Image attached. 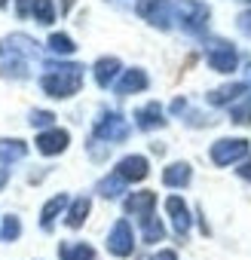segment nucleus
<instances>
[{
  "label": "nucleus",
  "instance_id": "f257e3e1",
  "mask_svg": "<svg viewBox=\"0 0 251 260\" xmlns=\"http://www.w3.org/2000/svg\"><path fill=\"white\" fill-rule=\"evenodd\" d=\"M46 74L40 77V86L49 98H71L83 86V64H61V61H46Z\"/></svg>",
  "mask_w": 251,
  "mask_h": 260
},
{
  "label": "nucleus",
  "instance_id": "f03ea898",
  "mask_svg": "<svg viewBox=\"0 0 251 260\" xmlns=\"http://www.w3.org/2000/svg\"><path fill=\"white\" fill-rule=\"evenodd\" d=\"M208 19H211V10L205 4H199V0H181V4L175 7V22L187 34H205Z\"/></svg>",
  "mask_w": 251,
  "mask_h": 260
},
{
  "label": "nucleus",
  "instance_id": "7ed1b4c3",
  "mask_svg": "<svg viewBox=\"0 0 251 260\" xmlns=\"http://www.w3.org/2000/svg\"><path fill=\"white\" fill-rule=\"evenodd\" d=\"M208 156H211V162L221 166V169H224V166H233V162H239V159L248 156V141H245V138H221V141L211 144Z\"/></svg>",
  "mask_w": 251,
  "mask_h": 260
},
{
  "label": "nucleus",
  "instance_id": "20e7f679",
  "mask_svg": "<svg viewBox=\"0 0 251 260\" xmlns=\"http://www.w3.org/2000/svg\"><path fill=\"white\" fill-rule=\"evenodd\" d=\"M95 138L107 141V144L125 141V138H129V122H125L119 113H101L95 119Z\"/></svg>",
  "mask_w": 251,
  "mask_h": 260
},
{
  "label": "nucleus",
  "instance_id": "39448f33",
  "mask_svg": "<svg viewBox=\"0 0 251 260\" xmlns=\"http://www.w3.org/2000/svg\"><path fill=\"white\" fill-rule=\"evenodd\" d=\"M135 13L141 19H147L153 28H163L166 31L172 25V7H169V0H138Z\"/></svg>",
  "mask_w": 251,
  "mask_h": 260
},
{
  "label": "nucleus",
  "instance_id": "423d86ee",
  "mask_svg": "<svg viewBox=\"0 0 251 260\" xmlns=\"http://www.w3.org/2000/svg\"><path fill=\"white\" fill-rule=\"evenodd\" d=\"M208 64H211V71H217V74H233L236 64H239V55H236V49H233L230 43L214 40V43H208Z\"/></svg>",
  "mask_w": 251,
  "mask_h": 260
},
{
  "label": "nucleus",
  "instance_id": "0eeeda50",
  "mask_svg": "<svg viewBox=\"0 0 251 260\" xmlns=\"http://www.w3.org/2000/svg\"><path fill=\"white\" fill-rule=\"evenodd\" d=\"M132 248H135V236H132L129 220H116L113 230H110V236H107V251L116 254V257H129Z\"/></svg>",
  "mask_w": 251,
  "mask_h": 260
},
{
  "label": "nucleus",
  "instance_id": "6e6552de",
  "mask_svg": "<svg viewBox=\"0 0 251 260\" xmlns=\"http://www.w3.org/2000/svg\"><path fill=\"white\" fill-rule=\"evenodd\" d=\"M166 211L172 214L175 233H178V236H187V233H190V223H193V217H190V208H187V202H184L181 196H169V199H166Z\"/></svg>",
  "mask_w": 251,
  "mask_h": 260
},
{
  "label": "nucleus",
  "instance_id": "1a4fd4ad",
  "mask_svg": "<svg viewBox=\"0 0 251 260\" xmlns=\"http://www.w3.org/2000/svg\"><path fill=\"white\" fill-rule=\"evenodd\" d=\"M68 141H71V135L65 132V128H49V132L37 135V150L43 156H55V153H61L68 147Z\"/></svg>",
  "mask_w": 251,
  "mask_h": 260
},
{
  "label": "nucleus",
  "instance_id": "9d476101",
  "mask_svg": "<svg viewBox=\"0 0 251 260\" xmlns=\"http://www.w3.org/2000/svg\"><path fill=\"white\" fill-rule=\"evenodd\" d=\"M153 208H156V193H150V190L132 193L129 199H125V211H129L132 217H138V220L150 217V214H153Z\"/></svg>",
  "mask_w": 251,
  "mask_h": 260
},
{
  "label": "nucleus",
  "instance_id": "9b49d317",
  "mask_svg": "<svg viewBox=\"0 0 251 260\" xmlns=\"http://www.w3.org/2000/svg\"><path fill=\"white\" fill-rule=\"evenodd\" d=\"M0 55H13V58H31L37 55V43L25 34H13L10 40L0 43Z\"/></svg>",
  "mask_w": 251,
  "mask_h": 260
},
{
  "label": "nucleus",
  "instance_id": "f8f14e48",
  "mask_svg": "<svg viewBox=\"0 0 251 260\" xmlns=\"http://www.w3.org/2000/svg\"><path fill=\"white\" fill-rule=\"evenodd\" d=\"M147 172H150V166H147L144 156H122V159L116 162V175H119L122 181H144Z\"/></svg>",
  "mask_w": 251,
  "mask_h": 260
},
{
  "label": "nucleus",
  "instance_id": "ddd939ff",
  "mask_svg": "<svg viewBox=\"0 0 251 260\" xmlns=\"http://www.w3.org/2000/svg\"><path fill=\"white\" fill-rule=\"evenodd\" d=\"M116 95H132V92H144L147 89V74L141 68H132V71H122V77L116 80Z\"/></svg>",
  "mask_w": 251,
  "mask_h": 260
},
{
  "label": "nucleus",
  "instance_id": "4468645a",
  "mask_svg": "<svg viewBox=\"0 0 251 260\" xmlns=\"http://www.w3.org/2000/svg\"><path fill=\"white\" fill-rule=\"evenodd\" d=\"M245 92H248V86H245V83H230V86H221V89L208 92V104H214V107L236 104V101H242V98H245Z\"/></svg>",
  "mask_w": 251,
  "mask_h": 260
},
{
  "label": "nucleus",
  "instance_id": "2eb2a0df",
  "mask_svg": "<svg viewBox=\"0 0 251 260\" xmlns=\"http://www.w3.org/2000/svg\"><path fill=\"white\" fill-rule=\"evenodd\" d=\"M135 122H138V128H144V132H150V128H163V125H166L163 107H160L156 101H150L147 107L135 110Z\"/></svg>",
  "mask_w": 251,
  "mask_h": 260
},
{
  "label": "nucleus",
  "instance_id": "dca6fc26",
  "mask_svg": "<svg viewBox=\"0 0 251 260\" xmlns=\"http://www.w3.org/2000/svg\"><path fill=\"white\" fill-rule=\"evenodd\" d=\"M92 71H95V83H98L101 89H107V86H113V80L119 77V58H113V55H110V58H98Z\"/></svg>",
  "mask_w": 251,
  "mask_h": 260
},
{
  "label": "nucleus",
  "instance_id": "f3484780",
  "mask_svg": "<svg viewBox=\"0 0 251 260\" xmlns=\"http://www.w3.org/2000/svg\"><path fill=\"white\" fill-rule=\"evenodd\" d=\"M190 178H193L190 162H172V166L163 172V184H166V187H187Z\"/></svg>",
  "mask_w": 251,
  "mask_h": 260
},
{
  "label": "nucleus",
  "instance_id": "a211bd4d",
  "mask_svg": "<svg viewBox=\"0 0 251 260\" xmlns=\"http://www.w3.org/2000/svg\"><path fill=\"white\" fill-rule=\"evenodd\" d=\"M25 153H28L25 141H19V138H0V162H4V166H13V162L25 159Z\"/></svg>",
  "mask_w": 251,
  "mask_h": 260
},
{
  "label": "nucleus",
  "instance_id": "6ab92c4d",
  "mask_svg": "<svg viewBox=\"0 0 251 260\" xmlns=\"http://www.w3.org/2000/svg\"><path fill=\"white\" fill-rule=\"evenodd\" d=\"M58 257L61 260H95V251L86 242H61L58 245Z\"/></svg>",
  "mask_w": 251,
  "mask_h": 260
},
{
  "label": "nucleus",
  "instance_id": "aec40b11",
  "mask_svg": "<svg viewBox=\"0 0 251 260\" xmlns=\"http://www.w3.org/2000/svg\"><path fill=\"white\" fill-rule=\"evenodd\" d=\"M65 205H68V196H65V193L52 196V199L43 205V211H40V226H43V230H52V223H55V217L65 211Z\"/></svg>",
  "mask_w": 251,
  "mask_h": 260
},
{
  "label": "nucleus",
  "instance_id": "412c9836",
  "mask_svg": "<svg viewBox=\"0 0 251 260\" xmlns=\"http://www.w3.org/2000/svg\"><path fill=\"white\" fill-rule=\"evenodd\" d=\"M89 208H92V202L86 199V196H80V199H74L71 202V211H68V226H83V220H86V214H89Z\"/></svg>",
  "mask_w": 251,
  "mask_h": 260
},
{
  "label": "nucleus",
  "instance_id": "4be33fe9",
  "mask_svg": "<svg viewBox=\"0 0 251 260\" xmlns=\"http://www.w3.org/2000/svg\"><path fill=\"white\" fill-rule=\"evenodd\" d=\"M141 226H144V242H150V245H153V242H163L166 226H163V220H160V217H153V214H150V217H144V220H141Z\"/></svg>",
  "mask_w": 251,
  "mask_h": 260
},
{
  "label": "nucleus",
  "instance_id": "5701e85b",
  "mask_svg": "<svg viewBox=\"0 0 251 260\" xmlns=\"http://www.w3.org/2000/svg\"><path fill=\"white\" fill-rule=\"evenodd\" d=\"M122 184H125V181L113 172L110 178H104V181L98 184V193H101L104 199H113V196H119V193H122Z\"/></svg>",
  "mask_w": 251,
  "mask_h": 260
},
{
  "label": "nucleus",
  "instance_id": "b1692460",
  "mask_svg": "<svg viewBox=\"0 0 251 260\" xmlns=\"http://www.w3.org/2000/svg\"><path fill=\"white\" fill-rule=\"evenodd\" d=\"M34 19L40 25H52L55 22V10H52V0H34Z\"/></svg>",
  "mask_w": 251,
  "mask_h": 260
},
{
  "label": "nucleus",
  "instance_id": "393cba45",
  "mask_svg": "<svg viewBox=\"0 0 251 260\" xmlns=\"http://www.w3.org/2000/svg\"><path fill=\"white\" fill-rule=\"evenodd\" d=\"M49 49H52L55 55H71L77 46H74V40H71L68 34H52V37H49Z\"/></svg>",
  "mask_w": 251,
  "mask_h": 260
},
{
  "label": "nucleus",
  "instance_id": "a878e982",
  "mask_svg": "<svg viewBox=\"0 0 251 260\" xmlns=\"http://www.w3.org/2000/svg\"><path fill=\"white\" fill-rule=\"evenodd\" d=\"M230 116H233V122L248 125V122H251V98L245 95L242 101H236V104H233V110H230Z\"/></svg>",
  "mask_w": 251,
  "mask_h": 260
},
{
  "label": "nucleus",
  "instance_id": "bb28decb",
  "mask_svg": "<svg viewBox=\"0 0 251 260\" xmlns=\"http://www.w3.org/2000/svg\"><path fill=\"white\" fill-rule=\"evenodd\" d=\"M0 236H4L7 242H16V239L22 236V223H19V217H16V214L4 217V226H0Z\"/></svg>",
  "mask_w": 251,
  "mask_h": 260
},
{
  "label": "nucleus",
  "instance_id": "cd10ccee",
  "mask_svg": "<svg viewBox=\"0 0 251 260\" xmlns=\"http://www.w3.org/2000/svg\"><path fill=\"white\" fill-rule=\"evenodd\" d=\"M236 28H239V34H245V37L251 40V10L239 13V19H236Z\"/></svg>",
  "mask_w": 251,
  "mask_h": 260
},
{
  "label": "nucleus",
  "instance_id": "c85d7f7f",
  "mask_svg": "<svg viewBox=\"0 0 251 260\" xmlns=\"http://www.w3.org/2000/svg\"><path fill=\"white\" fill-rule=\"evenodd\" d=\"M52 119H55V116H52L49 110H34V113H31V125H37V128H40V125H49Z\"/></svg>",
  "mask_w": 251,
  "mask_h": 260
},
{
  "label": "nucleus",
  "instance_id": "c756f323",
  "mask_svg": "<svg viewBox=\"0 0 251 260\" xmlns=\"http://www.w3.org/2000/svg\"><path fill=\"white\" fill-rule=\"evenodd\" d=\"M236 172H239V178H245V181H251V159H245V162H242V166H239Z\"/></svg>",
  "mask_w": 251,
  "mask_h": 260
},
{
  "label": "nucleus",
  "instance_id": "7c9ffc66",
  "mask_svg": "<svg viewBox=\"0 0 251 260\" xmlns=\"http://www.w3.org/2000/svg\"><path fill=\"white\" fill-rule=\"evenodd\" d=\"M31 10H34V0H19V16H22V19H25Z\"/></svg>",
  "mask_w": 251,
  "mask_h": 260
},
{
  "label": "nucleus",
  "instance_id": "2f4dec72",
  "mask_svg": "<svg viewBox=\"0 0 251 260\" xmlns=\"http://www.w3.org/2000/svg\"><path fill=\"white\" fill-rule=\"evenodd\" d=\"M150 260H178V254H175V251H160V254H153Z\"/></svg>",
  "mask_w": 251,
  "mask_h": 260
},
{
  "label": "nucleus",
  "instance_id": "473e14b6",
  "mask_svg": "<svg viewBox=\"0 0 251 260\" xmlns=\"http://www.w3.org/2000/svg\"><path fill=\"white\" fill-rule=\"evenodd\" d=\"M7 178H10V169H0V187L7 184Z\"/></svg>",
  "mask_w": 251,
  "mask_h": 260
},
{
  "label": "nucleus",
  "instance_id": "72a5a7b5",
  "mask_svg": "<svg viewBox=\"0 0 251 260\" xmlns=\"http://www.w3.org/2000/svg\"><path fill=\"white\" fill-rule=\"evenodd\" d=\"M71 4H74V0H61V10H71Z\"/></svg>",
  "mask_w": 251,
  "mask_h": 260
},
{
  "label": "nucleus",
  "instance_id": "f704fd0d",
  "mask_svg": "<svg viewBox=\"0 0 251 260\" xmlns=\"http://www.w3.org/2000/svg\"><path fill=\"white\" fill-rule=\"evenodd\" d=\"M0 7H7V0H0Z\"/></svg>",
  "mask_w": 251,
  "mask_h": 260
},
{
  "label": "nucleus",
  "instance_id": "c9c22d12",
  "mask_svg": "<svg viewBox=\"0 0 251 260\" xmlns=\"http://www.w3.org/2000/svg\"><path fill=\"white\" fill-rule=\"evenodd\" d=\"M242 4H251V0H242Z\"/></svg>",
  "mask_w": 251,
  "mask_h": 260
}]
</instances>
